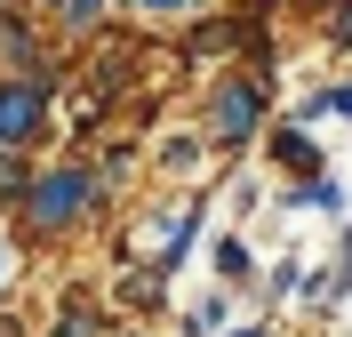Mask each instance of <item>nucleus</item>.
<instances>
[{
    "label": "nucleus",
    "mask_w": 352,
    "mask_h": 337,
    "mask_svg": "<svg viewBox=\"0 0 352 337\" xmlns=\"http://www.w3.org/2000/svg\"><path fill=\"white\" fill-rule=\"evenodd\" d=\"M272 161H280V169H320V145L288 121V129H272Z\"/></svg>",
    "instance_id": "nucleus-4"
},
{
    "label": "nucleus",
    "mask_w": 352,
    "mask_h": 337,
    "mask_svg": "<svg viewBox=\"0 0 352 337\" xmlns=\"http://www.w3.org/2000/svg\"><path fill=\"white\" fill-rule=\"evenodd\" d=\"M48 337H96V314H88V297H72V305H65V321H56Z\"/></svg>",
    "instance_id": "nucleus-9"
},
{
    "label": "nucleus",
    "mask_w": 352,
    "mask_h": 337,
    "mask_svg": "<svg viewBox=\"0 0 352 337\" xmlns=\"http://www.w3.org/2000/svg\"><path fill=\"white\" fill-rule=\"evenodd\" d=\"M232 337H272V329H264V321H248V329H232Z\"/></svg>",
    "instance_id": "nucleus-13"
},
{
    "label": "nucleus",
    "mask_w": 352,
    "mask_h": 337,
    "mask_svg": "<svg viewBox=\"0 0 352 337\" xmlns=\"http://www.w3.org/2000/svg\"><path fill=\"white\" fill-rule=\"evenodd\" d=\"M288 209H320V217H336V209H344V193H336V177H305L296 193H288Z\"/></svg>",
    "instance_id": "nucleus-6"
},
{
    "label": "nucleus",
    "mask_w": 352,
    "mask_h": 337,
    "mask_svg": "<svg viewBox=\"0 0 352 337\" xmlns=\"http://www.w3.org/2000/svg\"><path fill=\"white\" fill-rule=\"evenodd\" d=\"M136 17H184V8H192V0H129Z\"/></svg>",
    "instance_id": "nucleus-11"
},
{
    "label": "nucleus",
    "mask_w": 352,
    "mask_h": 337,
    "mask_svg": "<svg viewBox=\"0 0 352 337\" xmlns=\"http://www.w3.org/2000/svg\"><path fill=\"white\" fill-rule=\"evenodd\" d=\"M264 121V81L256 72H224L217 81V105H208V129H217V145L232 153V145H248Z\"/></svg>",
    "instance_id": "nucleus-3"
},
{
    "label": "nucleus",
    "mask_w": 352,
    "mask_h": 337,
    "mask_svg": "<svg viewBox=\"0 0 352 337\" xmlns=\"http://www.w3.org/2000/svg\"><path fill=\"white\" fill-rule=\"evenodd\" d=\"M217 273H224V289L256 281V257H248V241H232V233H224V241H217Z\"/></svg>",
    "instance_id": "nucleus-5"
},
{
    "label": "nucleus",
    "mask_w": 352,
    "mask_h": 337,
    "mask_svg": "<svg viewBox=\"0 0 352 337\" xmlns=\"http://www.w3.org/2000/svg\"><path fill=\"white\" fill-rule=\"evenodd\" d=\"M56 17H65L72 32H96V24H104V0H56Z\"/></svg>",
    "instance_id": "nucleus-7"
},
{
    "label": "nucleus",
    "mask_w": 352,
    "mask_h": 337,
    "mask_svg": "<svg viewBox=\"0 0 352 337\" xmlns=\"http://www.w3.org/2000/svg\"><path fill=\"white\" fill-rule=\"evenodd\" d=\"M336 41H352V0H344V17H336Z\"/></svg>",
    "instance_id": "nucleus-12"
},
{
    "label": "nucleus",
    "mask_w": 352,
    "mask_h": 337,
    "mask_svg": "<svg viewBox=\"0 0 352 337\" xmlns=\"http://www.w3.org/2000/svg\"><path fill=\"white\" fill-rule=\"evenodd\" d=\"M96 193H104L96 161H56V169H32V185H24V225H32V233H65V225H80L88 209H96Z\"/></svg>",
    "instance_id": "nucleus-1"
},
{
    "label": "nucleus",
    "mask_w": 352,
    "mask_h": 337,
    "mask_svg": "<svg viewBox=\"0 0 352 337\" xmlns=\"http://www.w3.org/2000/svg\"><path fill=\"white\" fill-rule=\"evenodd\" d=\"M41 8H56V0H41Z\"/></svg>",
    "instance_id": "nucleus-15"
},
{
    "label": "nucleus",
    "mask_w": 352,
    "mask_h": 337,
    "mask_svg": "<svg viewBox=\"0 0 352 337\" xmlns=\"http://www.w3.org/2000/svg\"><path fill=\"white\" fill-rule=\"evenodd\" d=\"M305 112H344V121H352V89H320Z\"/></svg>",
    "instance_id": "nucleus-10"
},
{
    "label": "nucleus",
    "mask_w": 352,
    "mask_h": 337,
    "mask_svg": "<svg viewBox=\"0 0 352 337\" xmlns=\"http://www.w3.org/2000/svg\"><path fill=\"white\" fill-rule=\"evenodd\" d=\"M8 17H16V0H0V24H8Z\"/></svg>",
    "instance_id": "nucleus-14"
},
{
    "label": "nucleus",
    "mask_w": 352,
    "mask_h": 337,
    "mask_svg": "<svg viewBox=\"0 0 352 337\" xmlns=\"http://www.w3.org/2000/svg\"><path fill=\"white\" fill-rule=\"evenodd\" d=\"M48 105H56V72L48 65H16V72H0V153H16L41 136Z\"/></svg>",
    "instance_id": "nucleus-2"
},
{
    "label": "nucleus",
    "mask_w": 352,
    "mask_h": 337,
    "mask_svg": "<svg viewBox=\"0 0 352 337\" xmlns=\"http://www.w3.org/2000/svg\"><path fill=\"white\" fill-rule=\"evenodd\" d=\"M24 185H32V169H24L16 153H0V201H16V209H24Z\"/></svg>",
    "instance_id": "nucleus-8"
}]
</instances>
